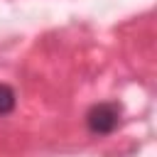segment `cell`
Returning <instances> with one entry per match:
<instances>
[{
  "mask_svg": "<svg viewBox=\"0 0 157 157\" xmlns=\"http://www.w3.org/2000/svg\"><path fill=\"white\" fill-rule=\"evenodd\" d=\"M120 123V105L113 101L96 103L86 113V125L93 135H110Z\"/></svg>",
  "mask_w": 157,
  "mask_h": 157,
  "instance_id": "6da1fadb",
  "label": "cell"
},
{
  "mask_svg": "<svg viewBox=\"0 0 157 157\" xmlns=\"http://www.w3.org/2000/svg\"><path fill=\"white\" fill-rule=\"evenodd\" d=\"M15 103H17L15 91H12L7 83H0V118L7 115V113H12V110H15Z\"/></svg>",
  "mask_w": 157,
  "mask_h": 157,
  "instance_id": "7a4b0ae2",
  "label": "cell"
}]
</instances>
